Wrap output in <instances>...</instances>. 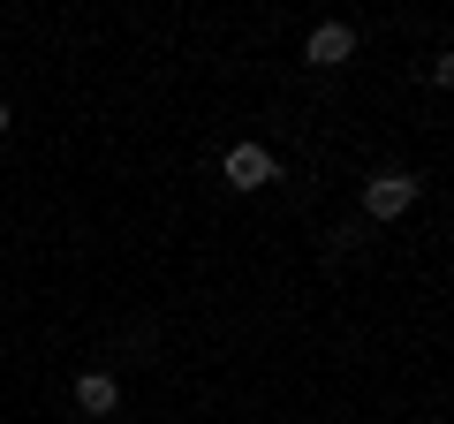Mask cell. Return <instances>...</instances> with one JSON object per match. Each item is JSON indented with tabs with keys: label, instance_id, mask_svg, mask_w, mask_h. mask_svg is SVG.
Segmentation results:
<instances>
[{
	"label": "cell",
	"instance_id": "cell-5",
	"mask_svg": "<svg viewBox=\"0 0 454 424\" xmlns=\"http://www.w3.org/2000/svg\"><path fill=\"white\" fill-rule=\"evenodd\" d=\"M0 130H8V106H0Z\"/></svg>",
	"mask_w": 454,
	"mask_h": 424
},
{
	"label": "cell",
	"instance_id": "cell-1",
	"mask_svg": "<svg viewBox=\"0 0 454 424\" xmlns=\"http://www.w3.org/2000/svg\"><path fill=\"white\" fill-rule=\"evenodd\" d=\"M409 205H417V175H402V167H379V175L364 182V212H372V220H402Z\"/></svg>",
	"mask_w": 454,
	"mask_h": 424
},
{
	"label": "cell",
	"instance_id": "cell-4",
	"mask_svg": "<svg viewBox=\"0 0 454 424\" xmlns=\"http://www.w3.org/2000/svg\"><path fill=\"white\" fill-rule=\"evenodd\" d=\"M76 409L83 417H114V409H121V379L114 372H83L76 379Z\"/></svg>",
	"mask_w": 454,
	"mask_h": 424
},
{
	"label": "cell",
	"instance_id": "cell-2",
	"mask_svg": "<svg viewBox=\"0 0 454 424\" xmlns=\"http://www.w3.org/2000/svg\"><path fill=\"white\" fill-rule=\"evenodd\" d=\"M280 167H273V152L265 145H227V190H265Z\"/></svg>",
	"mask_w": 454,
	"mask_h": 424
},
{
	"label": "cell",
	"instance_id": "cell-3",
	"mask_svg": "<svg viewBox=\"0 0 454 424\" xmlns=\"http://www.w3.org/2000/svg\"><path fill=\"white\" fill-rule=\"evenodd\" d=\"M348 53H356V31H348V23H318L310 46H303V61H310V68H340Z\"/></svg>",
	"mask_w": 454,
	"mask_h": 424
}]
</instances>
